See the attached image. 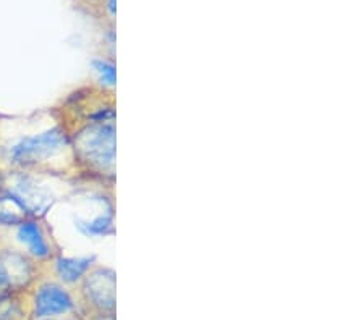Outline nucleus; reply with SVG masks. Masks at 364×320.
Segmentation results:
<instances>
[{"mask_svg": "<svg viewBox=\"0 0 364 320\" xmlns=\"http://www.w3.org/2000/svg\"><path fill=\"white\" fill-rule=\"evenodd\" d=\"M75 170L70 136L60 121L0 141V172L67 175Z\"/></svg>", "mask_w": 364, "mask_h": 320, "instance_id": "nucleus-1", "label": "nucleus"}, {"mask_svg": "<svg viewBox=\"0 0 364 320\" xmlns=\"http://www.w3.org/2000/svg\"><path fill=\"white\" fill-rule=\"evenodd\" d=\"M75 172L114 178L115 126L114 120L94 121L70 133Z\"/></svg>", "mask_w": 364, "mask_h": 320, "instance_id": "nucleus-2", "label": "nucleus"}, {"mask_svg": "<svg viewBox=\"0 0 364 320\" xmlns=\"http://www.w3.org/2000/svg\"><path fill=\"white\" fill-rule=\"evenodd\" d=\"M26 301L31 320L83 314L76 289L60 283L47 273L41 275L26 291Z\"/></svg>", "mask_w": 364, "mask_h": 320, "instance_id": "nucleus-3", "label": "nucleus"}, {"mask_svg": "<svg viewBox=\"0 0 364 320\" xmlns=\"http://www.w3.org/2000/svg\"><path fill=\"white\" fill-rule=\"evenodd\" d=\"M81 311L86 317L115 316V272L94 265L76 287Z\"/></svg>", "mask_w": 364, "mask_h": 320, "instance_id": "nucleus-4", "label": "nucleus"}, {"mask_svg": "<svg viewBox=\"0 0 364 320\" xmlns=\"http://www.w3.org/2000/svg\"><path fill=\"white\" fill-rule=\"evenodd\" d=\"M44 265L18 249L0 248V296L26 293L41 275Z\"/></svg>", "mask_w": 364, "mask_h": 320, "instance_id": "nucleus-5", "label": "nucleus"}, {"mask_svg": "<svg viewBox=\"0 0 364 320\" xmlns=\"http://www.w3.org/2000/svg\"><path fill=\"white\" fill-rule=\"evenodd\" d=\"M15 236L29 258L39 262L41 265L49 264L55 258L57 253L52 248L50 238L47 236L44 225L39 219H28L15 226Z\"/></svg>", "mask_w": 364, "mask_h": 320, "instance_id": "nucleus-6", "label": "nucleus"}, {"mask_svg": "<svg viewBox=\"0 0 364 320\" xmlns=\"http://www.w3.org/2000/svg\"><path fill=\"white\" fill-rule=\"evenodd\" d=\"M49 273L63 285L70 288L78 287L83 282L94 265H96V258L94 255H80V258H65V255L57 254L54 259L49 262Z\"/></svg>", "mask_w": 364, "mask_h": 320, "instance_id": "nucleus-7", "label": "nucleus"}, {"mask_svg": "<svg viewBox=\"0 0 364 320\" xmlns=\"http://www.w3.org/2000/svg\"><path fill=\"white\" fill-rule=\"evenodd\" d=\"M75 226L86 238H102L114 233V214L112 207L94 215L91 219L75 217Z\"/></svg>", "mask_w": 364, "mask_h": 320, "instance_id": "nucleus-8", "label": "nucleus"}, {"mask_svg": "<svg viewBox=\"0 0 364 320\" xmlns=\"http://www.w3.org/2000/svg\"><path fill=\"white\" fill-rule=\"evenodd\" d=\"M91 67L96 73L99 83L104 89H112L115 86V65L112 60L105 57H97L91 62Z\"/></svg>", "mask_w": 364, "mask_h": 320, "instance_id": "nucleus-9", "label": "nucleus"}, {"mask_svg": "<svg viewBox=\"0 0 364 320\" xmlns=\"http://www.w3.org/2000/svg\"><path fill=\"white\" fill-rule=\"evenodd\" d=\"M41 320H87L83 314H73V316H65V317H55V319H41Z\"/></svg>", "mask_w": 364, "mask_h": 320, "instance_id": "nucleus-10", "label": "nucleus"}]
</instances>
